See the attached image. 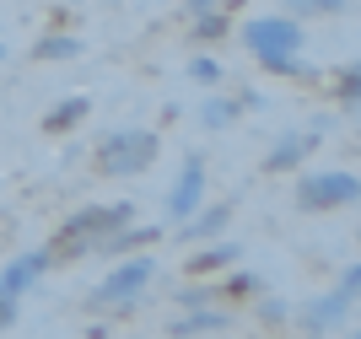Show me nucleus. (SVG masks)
<instances>
[{"mask_svg": "<svg viewBox=\"0 0 361 339\" xmlns=\"http://www.w3.org/2000/svg\"><path fill=\"white\" fill-rule=\"evenodd\" d=\"M135 221V205L130 199H114V205H81L71 210L60 226H54V237H49L44 248L49 259H54V269L60 264H81L87 253H97V242H103L108 232H119V226Z\"/></svg>", "mask_w": 361, "mask_h": 339, "instance_id": "1", "label": "nucleus"}, {"mask_svg": "<svg viewBox=\"0 0 361 339\" xmlns=\"http://www.w3.org/2000/svg\"><path fill=\"white\" fill-rule=\"evenodd\" d=\"M157 281V253L151 248H140V253H124L119 264L108 269L103 281L92 285V296H87V312L92 318H130V312L140 307V296H146V285Z\"/></svg>", "mask_w": 361, "mask_h": 339, "instance_id": "2", "label": "nucleus"}, {"mask_svg": "<svg viewBox=\"0 0 361 339\" xmlns=\"http://www.w3.org/2000/svg\"><path fill=\"white\" fill-rule=\"evenodd\" d=\"M162 156V135L157 130H108L92 151V173L97 178H140Z\"/></svg>", "mask_w": 361, "mask_h": 339, "instance_id": "3", "label": "nucleus"}, {"mask_svg": "<svg viewBox=\"0 0 361 339\" xmlns=\"http://www.w3.org/2000/svg\"><path fill=\"white\" fill-rule=\"evenodd\" d=\"M243 44H248L259 70H270L275 59H297L302 49H307V32H302V16L264 11V16H248V22H243Z\"/></svg>", "mask_w": 361, "mask_h": 339, "instance_id": "4", "label": "nucleus"}, {"mask_svg": "<svg viewBox=\"0 0 361 339\" xmlns=\"http://www.w3.org/2000/svg\"><path fill=\"white\" fill-rule=\"evenodd\" d=\"M356 199H361L356 167H318V173H302L297 167V210L334 216V210H350Z\"/></svg>", "mask_w": 361, "mask_h": 339, "instance_id": "5", "label": "nucleus"}, {"mask_svg": "<svg viewBox=\"0 0 361 339\" xmlns=\"http://www.w3.org/2000/svg\"><path fill=\"white\" fill-rule=\"evenodd\" d=\"M356 296H361V264H345V275H340V285L329 296H318L307 307H291V328H302V334H334L350 318Z\"/></svg>", "mask_w": 361, "mask_h": 339, "instance_id": "6", "label": "nucleus"}, {"mask_svg": "<svg viewBox=\"0 0 361 339\" xmlns=\"http://www.w3.org/2000/svg\"><path fill=\"white\" fill-rule=\"evenodd\" d=\"M205 194H211L205 156H200V151H189V156H183V167H178V178H173V189H167V199H162V216H167L173 226L189 221V216L205 205Z\"/></svg>", "mask_w": 361, "mask_h": 339, "instance_id": "7", "label": "nucleus"}, {"mask_svg": "<svg viewBox=\"0 0 361 339\" xmlns=\"http://www.w3.org/2000/svg\"><path fill=\"white\" fill-rule=\"evenodd\" d=\"M324 146V130H291V135H281L270 151H264V178H291L297 167H307V156Z\"/></svg>", "mask_w": 361, "mask_h": 339, "instance_id": "8", "label": "nucleus"}, {"mask_svg": "<svg viewBox=\"0 0 361 339\" xmlns=\"http://www.w3.org/2000/svg\"><path fill=\"white\" fill-rule=\"evenodd\" d=\"M49 269H54V259H49V248H27V253H16L11 264H0V296H22L32 291V285L44 281Z\"/></svg>", "mask_w": 361, "mask_h": 339, "instance_id": "9", "label": "nucleus"}, {"mask_svg": "<svg viewBox=\"0 0 361 339\" xmlns=\"http://www.w3.org/2000/svg\"><path fill=\"white\" fill-rule=\"evenodd\" d=\"M259 291H264V281H259L243 259H238V264H226L221 275H211V302H221V307H248Z\"/></svg>", "mask_w": 361, "mask_h": 339, "instance_id": "10", "label": "nucleus"}, {"mask_svg": "<svg viewBox=\"0 0 361 339\" xmlns=\"http://www.w3.org/2000/svg\"><path fill=\"white\" fill-rule=\"evenodd\" d=\"M238 259H243V242L211 237V242H195V253L183 259V275H189V281H211V275H221V269L238 264Z\"/></svg>", "mask_w": 361, "mask_h": 339, "instance_id": "11", "label": "nucleus"}, {"mask_svg": "<svg viewBox=\"0 0 361 339\" xmlns=\"http://www.w3.org/2000/svg\"><path fill=\"white\" fill-rule=\"evenodd\" d=\"M238 328V318L221 307V302H205V307H183L178 318H167V334H178V339H189V334H232Z\"/></svg>", "mask_w": 361, "mask_h": 339, "instance_id": "12", "label": "nucleus"}, {"mask_svg": "<svg viewBox=\"0 0 361 339\" xmlns=\"http://www.w3.org/2000/svg\"><path fill=\"white\" fill-rule=\"evenodd\" d=\"M226 226H232V199H216V205H200L189 221H178L173 232L183 237V242H211V237H226Z\"/></svg>", "mask_w": 361, "mask_h": 339, "instance_id": "13", "label": "nucleus"}, {"mask_svg": "<svg viewBox=\"0 0 361 339\" xmlns=\"http://www.w3.org/2000/svg\"><path fill=\"white\" fill-rule=\"evenodd\" d=\"M87 113H92V97H87V92H71V97H60V103L44 113L38 130H44V135H75L81 124H87Z\"/></svg>", "mask_w": 361, "mask_h": 339, "instance_id": "14", "label": "nucleus"}, {"mask_svg": "<svg viewBox=\"0 0 361 339\" xmlns=\"http://www.w3.org/2000/svg\"><path fill=\"white\" fill-rule=\"evenodd\" d=\"M162 242V226H119V232H108L103 242H97V253L103 259H124V253H140V248H157Z\"/></svg>", "mask_w": 361, "mask_h": 339, "instance_id": "15", "label": "nucleus"}, {"mask_svg": "<svg viewBox=\"0 0 361 339\" xmlns=\"http://www.w3.org/2000/svg\"><path fill=\"white\" fill-rule=\"evenodd\" d=\"M226 32H232V6H211V11L189 16V38H195V49L226 44Z\"/></svg>", "mask_w": 361, "mask_h": 339, "instance_id": "16", "label": "nucleus"}, {"mask_svg": "<svg viewBox=\"0 0 361 339\" xmlns=\"http://www.w3.org/2000/svg\"><path fill=\"white\" fill-rule=\"evenodd\" d=\"M81 54V38L71 27H54V32H38V44H32V59L38 65H65V59Z\"/></svg>", "mask_w": 361, "mask_h": 339, "instance_id": "17", "label": "nucleus"}, {"mask_svg": "<svg viewBox=\"0 0 361 339\" xmlns=\"http://www.w3.org/2000/svg\"><path fill=\"white\" fill-rule=\"evenodd\" d=\"M238 118H243V103L226 97V92H211V97L200 103V124H205V130H232Z\"/></svg>", "mask_w": 361, "mask_h": 339, "instance_id": "18", "label": "nucleus"}, {"mask_svg": "<svg viewBox=\"0 0 361 339\" xmlns=\"http://www.w3.org/2000/svg\"><path fill=\"white\" fill-rule=\"evenodd\" d=\"M329 97H334L340 108H345V113L356 108V97H361V65H356V59H345V65L334 70V81H329Z\"/></svg>", "mask_w": 361, "mask_h": 339, "instance_id": "19", "label": "nucleus"}, {"mask_svg": "<svg viewBox=\"0 0 361 339\" xmlns=\"http://www.w3.org/2000/svg\"><path fill=\"white\" fill-rule=\"evenodd\" d=\"M248 307H254V323L259 328H291V302H281V296H264V291H259Z\"/></svg>", "mask_w": 361, "mask_h": 339, "instance_id": "20", "label": "nucleus"}, {"mask_svg": "<svg viewBox=\"0 0 361 339\" xmlns=\"http://www.w3.org/2000/svg\"><path fill=\"white\" fill-rule=\"evenodd\" d=\"M291 16H345L356 11V0H286Z\"/></svg>", "mask_w": 361, "mask_h": 339, "instance_id": "21", "label": "nucleus"}, {"mask_svg": "<svg viewBox=\"0 0 361 339\" xmlns=\"http://www.w3.org/2000/svg\"><path fill=\"white\" fill-rule=\"evenodd\" d=\"M189 81H195V87H221V81H226L221 59H216V54H195V59H189Z\"/></svg>", "mask_w": 361, "mask_h": 339, "instance_id": "22", "label": "nucleus"}, {"mask_svg": "<svg viewBox=\"0 0 361 339\" xmlns=\"http://www.w3.org/2000/svg\"><path fill=\"white\" fill-rule=\"evenodd\" d=\"M205 302H211V281H189L178 291V307H205Z\"/></svg>", "mask_w": 361, "mask_h": 339, "instance_id": "23", "label": "nucleus"}, {"mask_svg": "<svg viewBox=\"0 0 361 339\" xmlns=\"http://www.w3.org/2000/svg\"><path fill=\"white\" fill-rule=\"evenodd\" d=\"M16 318H22V302H16V296H0V334H11Z\"/></svg>", "mask_w": 361, "mask_h": 339, "instance_id": "24", "label": "nucleus"}, {"mask_svg": "<svg viewBox=\"0 0 361 339\" xmlns=\"http://www.w3.org/2000/svg\"><path fill=\"white\" fill-rule=\"evenodd\" d=\"M238 103H243V113H259V108H264V97H259V92H243Z\"/></svg>", "mask_w": 361, "mask_h": 339, "instance_id": "25", "label": "nucleus"}, {"mask_svg": "<svg viewBox=\"0 0 361 339\" xmlns=\"http://www.w3.org/2000/svg\"><path fill=\"white\" fill-rule=\"evenodd\" d=\"M211 6H221V0H183V11L195 16V11H211Z\"/></svg>", "mask_w": 361, "mask_h": 339, "instance_id": "26", "label": "nucleus"}, {"mask_svg": "<svg viewBox=\"0 0 361 339\" xmlns=\"http://www.w3.org/2000/svg\"><path fill=\"white\" fill-rule=\"evenodd\" d=\"M0 59H6V49H0Z\"/></svg>", "mask_w": 361, "mask_h": 339, "instance_id": "27", "label": "nucleus"}]
</instances>
